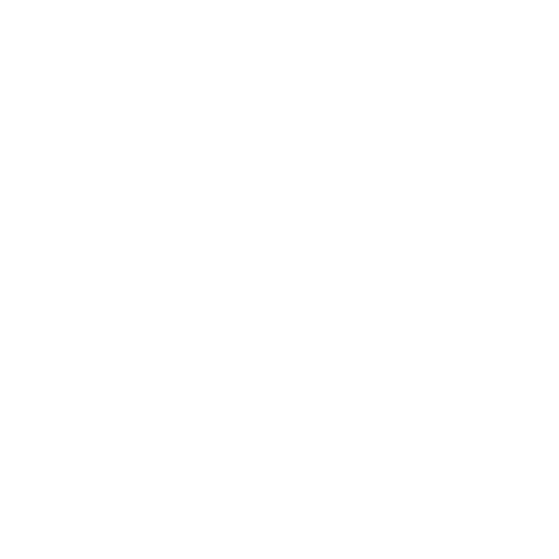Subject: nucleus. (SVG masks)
Here are the masks:
<instances>
[]
</instances>
